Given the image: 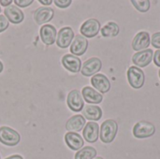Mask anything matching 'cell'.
<instances>
[{
  "mask_svg": "<svg viewBox=\"0 0 160 159\" xmlns=\"http://www.w3.org/2000/svg\"><path fill=\"white\" fill-rule=\"evenodd\" d=\"M156 133V127L154 124L147 121L138 122L133 127V135L137 139L150 138Z\"/></svg>",
  "mask_w": 160,
  "mask_h": 159,
  "instance_id": "obj_2",
  "label": "cell"
},
{
  "mask_svg": "<svg viewBox=\"0 0 160 159\" xmlns=\"http://www.w3.org/2000/svg\"><path fill=\"white\" fill-rule=\"evenodd\" d=\"M132 5L140 12H147L150 9V1L149 0H132Z\"/></svg>",
  "mask_w": 160,
  "mask_h": 159,
  "instance_id": "obj_24",
  "label": "cell"
},
{
  "mask_svg": "<svg viewBox=\"0 0 160 159\" xmlns=\"http://www.w3.org/2000/svg\"><path fill=\"white\" fill-rule=\"evenodd\" d=\"M88 48V40L86 37H84L82 35H77L73 38V41L71 42L70 46V52L72 55L74 54L75 56H81L84 54Z\"/></svg>",
  "mask_w": 160,
  "mask_h": 159,
  "instance_id": "obj_10",
  "label": "cell"
},
{
  "mask_svg": "<svg viewBox=\"0 0 160 159\" xmlns=\"http://www.w3.org/2000/svg\"><path fill=\"white\" fill-rule=\"evenodd\" d=\"M83 139L90 143H94L98 140L99 137V127L95 122H89L85 124L82 131Z\"/></svg>",
  "mask_w": 160,
  "mask_h": 159,
  "instance_id": "obj_12",
  "label": "cell"
},
{
  "mask_svg": "<svg viewBox=\"0 0 160 159\" xmlns=\"http://www.w3.org/2000/svg\"><path fill=\"white\" fill-rule=\"evenodd\" d=\"M100 30V22L97 19H89L85 21L80 29L82 36L84 37H94Z\"/></svg>",
  "mask_w": 160,
  "mask_h": 159,
  "instance_id": "obj_6",
  "label": "cell"
},
{
  "mask_svg": "<svg viewBox=\"0 0 160 159\" xmlns=\"http://www.w3.org/2000/svg\"><path fill=\"white\" fill-rule=\"evenodd\" d=\"M62 65L66 69L72 73H78L82 68L81 59L72 54H65L62 57Z\"/></svg>",
  "mask_w": 160,
  "mask_h": 159,
  "instance_id": "obj_14",
  "label": "cell"
},
{
  "mask_svg": "<svg viewBox=\"0 0 160 159\" xmlns=\"http://www.w3.org/2000/svg\"><path fill=\"white\" fill-rule=\"evenodd\" d=\"M73 38H74V32L72 28L69 26L63 27L59 30L57 34L56 44L59 48L65 49V48H68L71 44Z\"/></svg>",
  "mask_w": 160,
  "mask_h": 159,
  "instance_id": "obj_7",
  "label": "cell"
},
{
  "mask_svg": "<svg viewBox=\"0 0 160 159\" xmlns=\"http://www.w3.org/2000/svg\"><path fill=\"white\" fill-rule=\"evenodd\" d=\"M2 70H3V63L0 61V73L2 72Z\"/></svg>",
  "mask_w": 160,
  "mask_h": 159,
  "instance_id": "obj_33",
  "label": "cell"
},
{
  "mask_svg": "<svg viewBox=\"0 0 160 159\" xmlns=\"http://www.w3.org/2000/svg\"><path fill=\"white\" fill-rule=\"evenodd\" d=\"M0 11H1V7H0Z\"/></svg>",
  "mask_w": 160,
  "mask_h": 159,
  "instance_id": "obj_36",
  "label": "cell"
},
{
  "mask_svg": "<svg viewBox=\"0 0 160 159\" xmlns=\"http://www.w3.org/2000/svg\"><path fill=\"white\" fill-rule=\"evenodd\" d=\"M5 159H23L22 157H21L20 155H14V156H11V157H8Z\"/></svg>",
  "mask_w": 160,
  "mask_h": 159,
  "instance_id": "obj_31",
  "label": "cell"
},
{
  "mask_svg": "<svg viewBox=\"0 0 160 159\" xmlns=\"http://www.w3.org/2000/svg\"><path fill=\"white\" fill-rule=\"evenodd\" d=\"M150 35L148 32L142 31L139 32L132 41V49L137 52L146 50L150 45Z\"/></svg>",
  "mask_w": 160,
  "mask_h": 159,
  "instance_id": "obj_11",
  "label": "cell"
},
{
  "mask_svg": "<svg viewBox=\"0 0 160 159\" xmlns=\"http://www.w3.org/2000/svg\"><path fill=\"white\" fill-rule=\"evenodd\" d=\"M158 75H159V78H160V69H159V71H158Z\"/></svg>",
  "mask_w": 160,
  "mask_h": 159,
  "instance_id": "obj_35",
  "label": "cell"
},
{
  "mask_svg": "<svg viewBox=\"0 0 160 159\" xmlns=\"http://www.w3.org/2000/svg\"><path fill=\"white\" fill-rule=\"evenodd\" d=\"M4 13H5V16L8 19V21L14 24L22 22L24 19L23 12L18 7L14 6V5H10V6L7 7L4 10Z\"/></svg>",
  "mask_w": 160,
  "mask_h": 159,
  "instance_id": "obj_16",
  "label": "cell"
},
{
  "mask_svg": "<svg viewBox=\"0 0 160 159\" xmlns=\"http://www.w3.org/2000/svg\"><path fill=\"white\" fill-rule=\"evenodd\" d=\"M39 2L41 3V4H43V5H51L52 3V0H39Z\"/></svg>",
  "mask_w": 160,
  "mask_h": 159,
  "instance_id": "obj_32",
  "label": "cell"
},
{
  "mask_svg": "<svg viewBox=\"0 0 160 159\" xmlns=\"http://www.w3.org/2000/svg\"><path fill=\"white\" fill-rule=\"evenodd\" d=\"M67 103L68 108L72 112H81L84 107L82 96L78 90H72L71 92H69V94L68 95Z\"/></svg>",
  "mask_w": 160,
  "mask_h": 159,
  "instance_id": "obj_9",
  "label": "cell"
},
{
  "mask_svg": "<svg viewBox=\"0 0 160 159\" xmlns=\"http://www.w3.org/2000/svg\"><path fill=\"white\" fill-rule=\"evenodd\" d=\"M101 67H102L101 60L98 57H92L82 64L81 72L83 76L90 77V76H94L98 72H99Z\"/></svg>",
  "mask_w": 160,
  "mask_h": 159,
  "instance_id": "obj_5",
  "label": "cell"
},
{
  "mask_svg": "<svg viewBox=\"0 0 160 159\" xmlns=\"http://www.w3.org/2000/svg\"><path fill=\"white\" fill-rule=\"evenodd\" d=\"M118 132V124L116 121L112 119L106 120L102 123L100 131H99V137L102 142L104 143H111L114 141L116 135Z\"/></svg>",
  "mask_w": 160,
  "mask_h": 159,
  "instance_id": "obj_1",
  "label": "cell"
},
{
  "mask_svg": "<svg viewBox=\"0 0 160 159\" xmlns=\"http://www.w3.org/2000/svg\"><path fill=\"white\" fill-rule=\"evenodd\" d=\"M154 63L155 65H157L158 67H160V50H157L155 54H154Z\"/></svg>",
  "mask_w": 160,
  "mask_h": 159,
  "instance_id": "obj_29",
  "label": "cell"
},
{
  "mask_svg": "<svg viewBox=\"0 0 160 159\" xmlns=\"http://www.w3.org/2000/svg\"><path fill=\"white\" fill-rule=\"evenodd\" d=\"M11 2H12L11 0H0V4H1L2 6L6 7H7V6H8V7L10 6Z\"/></svg>",
  "mask_w": 160,
  "mask_h": 159,
  "instance_id": "obj_30",
  "label": "cell"
},
{
  "mask_svg": "<svg viewBox=\"0 0 160 159\" xmlns=\"http://www.w3.org/2000/svg\"><path fill=\"white\" fill-rule=\"evenodd\" d=\"M84 126H85V118L82 115L78 114L70 117L68 120L66 124V128L70 132H78L81 131Z\"/></svg>",
  "mask_w": 160,
  "mask_h": 159,
  "instance_id": "obj_20",
  "label": "cell"
},
{
  "mask_svg": "<svg viewBox=\"0 0 160 159\" xmlns=\"http://www.w3.org/2000/svg\"><path fill=\"white\" fill-rule=\"evenodd\" d=\"M14 3H15L16 5H18L19 7H25L30 6V5L33 3V0H15Z\"/></svg>",
  "mask_w": 160,
  "mask_h": 159,
  "instance_id": "obj_28",
  "label": "cell"
},
{
  "mask_svg": "<svg viewBox=\"0 0 160 159\" xmlns=\"http://www.w3.org/2000/svg\"><path fill=\"white\" fill-rule=\"evenodd\" d=\"M40 37L44 44L46 45H52L55 42L56 38V29L52 24H45L40 28L39 31Z\"/></svg>",
  "mask_w": 160,
  "mask_h": 159,
  "instance_id": "obj_17",
  "label": "cell"
},
{
  "mask_svg": "<svg viewBox=\"0 0 160 159\" xmlns=\"http://www.w3.org/2000/svg\"><path fill=\"white\" fill-rule=\"evenodd\" d=\"M82 97L89 104H99L103 100V96L90 86L83 87Z\"/></svg>",
  "mask_w": 160,
  "mask_h": 159,
  "instance_id": "obj_19",
  "label": "cell"
},
{
  "mask_svg": "<svg viewBox=\"0 0 160 159\" xmlns=\"http://www.w3.org/2000/svg\"><path fill=\"white\" fill-rule=\"evenodd\" d=\"M82 114L90 121H98L102 117V110L98 106L86 105L82 109Z\"/></svg>",
  "mask_w": 160,
  "mask_h": 159,
  "instance_id": "obj_21",
  "label": "cell"
},
{
  "mask_svg": "<svg viewBox=\"0 0 160 159\" xmlns=\"http://www.w3.org/2000/svg\"><path fill=\"white\" fill-rule=\"evenodd\" d=\"M128 80L132 88L141 89L145 82L144 72L137 67H130L128 70Z\"/></svg>",
  "mask_w": 160,
  "mask_h": 159,
  "instance_id": "obj_4",
  "label": "cell"
},
{
  "mask_svg": "<svg viewBox=\"0 0 160 159\" xmlns=\"http://www.w3.org/2000/svg\"><path fill=\"white\" fill-rule=\"evenodd\" d=\"M95 159H104V158H102V157H97V158H95Z\"/></svg>",
  "mask_w": 160,
  "mask_h": 159,
  "instance_id": "obj_34",
  "label": "cell"
},
{
  "mask_svg": "<svg viewBox=\"0 0 160 159\" xmlns=\"http://www.w3.org/2000/svg\"><path fill=\"white\" fill-rule=\"evenodd\" d=\"M8 19L6 18V16L4 15H0V33L5 31L8 27Z\"/></svg>",
  "mask_w": 160,
  "mask_h": 159,
  "instance_id": "obj_26",
  "label": "cell"
},
{
  "mask_svg": "<svg viewBox=\"0 0 160 159\" xmlns=\"http://www.w3.org/2000/svg\"><path fill=\"white\" fill-rule=\"evenodd\" d=\"M151 43H152V45H153L155 48L160 50V32L155 33V34L152 36Z\"/></svg>",
  "mask_w": 160,
  "mask_h": 159,
  "instance_id": "obj_25",
  "label": "cell"
},
{
  "mask_svg": "<svg viewBox=\"0 0 160 159\" xmlns=\"http://www.w3.org/2000/svg\"><path fill=\"white\" fill-rule=\"evenodd\" d=\"M153 55H154L153 50H150V49L143 50V51L136 52L133 55L132 62L134 65H136L135 67H137L139 68L140 67H145L152 62Z\"/></svg>",
  "mask_w": 160,
  "mask_h": 159,
  "instance_id": "obj_8",
  "label": "cell"
},
{
  "mask_svg": "<svg viewBox=\"0 0 160 159\" xmlns=\"http://www.w3.org/2000/svg\"><path fill=\"white\" fill-rule=\"evenodd\" d=\"M120 32L119 25L116 22H110L107 24H105L101 28V35L105 37H116Z\"/></svg>",
  "mask_w": 160,
  "mask_h": 159,
  "instance_id": "obj_22",
  "label": "cell"
},
{
  "mask_svg": "<svg viewBox=\"0 0 160 159\" xmlns=\"http://www.w3.org/2000/svg\"><path fill=\"white\" fill-rule=\"evenodd\" d=\"M65 142L67 145L73 151L81 150L84 144L82 137L76 132H68L65 135Z\"/></svg>",
  "mask_w": 160,
  "mask_h": 159,
  "instance_id": "obj_18",
  "label": "cell"
},
{
  "mask_svg": "<svg viewBox=\"0 0 160 159\" xmlns=\"http://www.w3.org/2000/svg\"><path fill=\"white\" fill-rule=\"evenodd\" d=\"M54 16V10L49 7H38L34 12V20L38 24H44L50 22Z\"/></svg>",
  "mask_w": 160,
  "mask_h": 159,
  "instance_id": "obj_13",
  "label": "cell"
},
{
  "mask_svg": "<svg viewBox=\"0 0 160 159\" xmlns=\"http://www.w3.org/2000/svg\"><path fill=\"white\" fill-rule=\"evenodd\" d=\"M92 85L100 92V94H105L111 89V82L109 79L103 74H96L91 79Z\"/></svg>",
  "mask_w": 160,
  "mask_h": 159,
  "instance_id": "obj_15",
  "label": "cell"
},
{
  "mask_svg": "<svg viewBox=\"0 0 160 159\" xmlns=\"http://www.w3.org/2000/svg\"><path fill=\"white\" fill-rule=\"evenodd\" d=\"M97 156V150L94 147L86 146L79 150L76 155L75 159H94Z\"/></svg>",
  "mask_w": 160,
  "mask_h": 159,
  "instance_id": "obj_23",
  "label": "cell"
},
{
  "mask_svg": "<svg viewBox=\"0 0 160 159\" xmlns=\"http://www.w3.org/2000/svg\"><path fill=\"white\" fill-rule=\"evenodd\" d=\"M54 2V4L58 7H61V8H66V7H69L70 6V4H71V0H55V1H53Z\"/></svg>",
  "mask_w": 160,
  "mask_h": 159,
  "instance_id": "obj_27",
  "label": "cell"
},
{
  "mask_svg": "<svg viewBox=\"0 0 160 159\" xmlns=\"http://www.w3.org/2000/svg\"><path fill=\"white\" fill-rule=\"evenodd\" d=\"M21 141L20 134L8 127H0V142L7 146H15Z\"/></svg>",
  "mask_w": 160,
  "mask_h": 159,
  "instance_id": "obj_3",
  "label": "cell"
}]
</instances>
